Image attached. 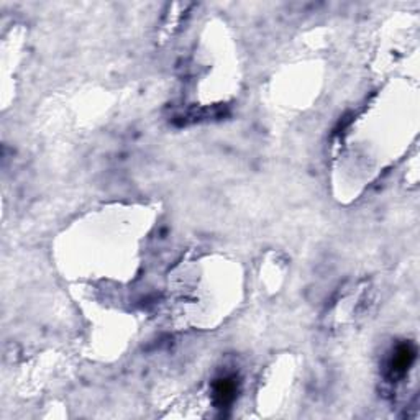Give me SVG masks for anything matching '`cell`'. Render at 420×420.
<instances>
[{"instance_id": "1", "label": "cell", "mask_w": 420, "mask_h": 420, "mask_svg": "<svg viewBox=\"0 0 420 420\" xmlns=\"http://www.w3.org/2000/svg\"><path fill=\"white\" fill-rule=\"evenodd\" d=\"M415 360V350L412 345H409V343H404V345L397 346V350L394 351L391 363H389V371H391L393 377H402L409 370L410 366H412Z\"/></svg>"}, {"instance_id": "2", "label": "cell", "mask_w": 420, "mask_h": 420, "mask_svg": "<svg viewBox=\"0 0 420 420\" xmlns=\"http://www.w3.org/2000/svg\"><path fill=\"white\" fill-rule=\"evenodd\" d=\"M236 394V383L233 377H222L214 386V397L219 407L230 406Z\"/></svg>"}]
</instances>
